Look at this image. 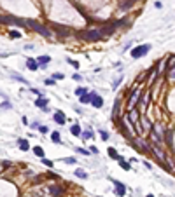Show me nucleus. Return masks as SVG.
<instances>
[{"instance_id":"8","label":"nucleus","mask_w":175,"mask_h":197,"mask_svg":"<svg viewBox=\"0 0 175 197\" xmlns=\"http://www.w3.org/2000/svg\"><path fill=\"white\" fill-rule=\"evenodd\" d=\"M49 192H51V196L60 197L61 194H63V189H60V187H54V185H51V187H49Z\"/></svg>"},{"instance_id":"32","label":"nucleus","mask_w":175,"mask_h":197,"mask_svg":"<svg viewBox=\"0 0 175 197\" xmlns=\"http://www.w3.org/2000/svg\"><path fill=\"white\" fill-rule=\"evenodd\" d=\"M170 79H175V66L170 68Z\"/></svg>"},{"instance_id":"1","label":"nucleus","mask_w":175,"mask_h":197,"mask_svg":"<svg viewBox=\"0 0 175 197\" xmlns=\"http://www.w3.org/2000/svg\"><path fill=\"white\" fill-rule=\"evenodd\" d=\"M82 37H84L86 40L96 42V40H100V38L103 37V31H102V28H91V30H86V31L82 33Z\"/></svg>"},{"instance_id":"23","label":"nucleus","mask_w":175,"mask_h":197,"mask_svg":"<svg viewBox=\"0 0 175 197\" xmlns=\"http://www.w3.org/2000/svg\"><path fill=\"white\" fill-rule=\"evenodd\" d=\"M119 164H121V166H123V169H126V171H128V169H130V164H128V162H124V161H123V159H119Z\"/></svg>"},{"instance_id":"28","label":"nucleus","mask_w":175,"mask_h":197,"mask_svg":"<svg viewBox=\"0 0 175 197\" xmlns=\"http://www.w3.org/2000/svg\"><path fill=\"white\" fill-rule=\"evenodd\" d=\"M167 141H168V145H172V133L170 131L167 133Z\"/></svg>"},{"instance_id":"6","label":"nucleus","mask_w":175,"mask_h":197,"mask_svg":"<svg viewBox=\"0 0 175 197\" xmlns=\"http://www.w3.org/2000/svg\"><path fill=\"white\" fill-rule=\"evenodd\" d=\"M153 131H154V133L158 134V138H160L161 141L165 140V129H163V126H161V124H156V126L153 127Z\"/></svg>"},{"instance_id":"7","label":"nucleus","mask_w":175,"mask_h":197,"mask_svg":"<svg viewBox=\"0 0 175 197\" xmlns=\"http://www.w3.org/2000/svg\"><path fill=\"white\" fill-rule=\"evenodd\" d=\"M137 101H138V91H135L131 96H130V103H128V107H130V110L137 105Z\"/></svg>"},{"instance_id":"16","label":"nucleus","mask_w":175,"mask_h":197,"mask_svg":"<svg viewBox=\"0 0 175 197\" xmlns=\"http://www.w3.org/2000/svg\"><path fill=\"white\" fill-rule=\"evenodd\" d=\"M79 101H81V103H89V101H91V94H82Z\"/></svg>"},{"instance_id":"22","label":"nucleus","mask_w":175,"mask_h":197,"mask_svg":"<svg viewBox=\"0 0 175 197\" xmlns=\"http://www.w3.org/2000/svg\"><path fill=\"white\" fill-rule=\"evenodd\" d=\"M75 176H79V178H86L88 175H86L84 171H81V169H75Z\"/></svg>"},{"instance_id":"19","label":"nucleus","mask_w":175,"mask_h":197,"mask_svg":"<svg viewBox=\"0 0 175 197\" xmlns=\"http://www.w3.org/2000/svg\"><path fill=\"white\" fill-rule=\"evenodd\" d=\"M51 140H53L54 143H61V141H60V133H53V134H51Z\"/></svg>"},{"instance_id":"36","label":"nucleus","mask_w":175,"mask_h":197,"mask_svg":"<svg viewBox=\"0 0 175 197\" xmlns=\"http://www.w3.org/2000/svg\"><path fill=\"white\" fill-rule=\"evenodd\" d=\"M147 197H154V196H147Z\"/></svg>"},{"instance_id":"21","label":"nucleus","mask_w":175,"mask_h":197,"mask_svg":"<svg viewBox=\"0 0 175 197\" xmlns=\"http://www.w3.org/2000/svg\"><path fill=\"white\" fill-rule=\"evenodd\" d=\"M142 122H144V126H145V129H147V131H153V127H151L149 120H145V117H144V115H142Z\"/></svg>"},{"instance_id":"14","label":"nucleus","mask_w":175,"mask_h":197,"mask_svg":"<svg viewBox=\"0 0 175 197\" xmlns=\"http://www.w3.org/2000/svg\"><path fill=\"white\" fill-rule=\"evenodd\" d=\"M70 133H72L74 136H79V134H81V127H79L77 124H74V126L70 127Z\"/></svg>"},{"instance_id":"31","label":"nucleus","mask_w":175,"mask_h":197,"mask_svg":"<svg viewBox=\"0 0 175 197\" xmlns=\"http://www.w3.org/2000/svg\"><path fill=\"white\" fill-rule=\"evenodd\" d=\"M42 162H44L46 166H49V168H53V162H51V161H47V159H42Z\"/></svg>"},{"instance_id":"11","label":"nucleus","mask_w":175,"mask_h":197,"mask_svg":"<svg viewBox=\"0 0 175 197\" xmlns=\"http://www.w3.org/2000/svg\"><path fill=\"white\" fill-rule=\"evenodd\" d=\"M47 103H49V100H46V98H39V100H35V107H40V108H46Z\"/></svg>"},{"instance_id":"26","label":"nucleus","mask_w":175,"mask_h":197,"mask_svg":"<svg viewBox=\"0 0 175 197\" xmlns=\"http://www.w3.org/2000/svg\"><path fill=\"white\" fill-rule=\"evenodd\" d=\"M2 100H4L2 107H4V108H11V103H9V101H5V96H2Z\"/></svg>"},{"instance_id":"25","label":"nucleus","mask_w":175,"mask_h":197,"mask_svg":"<svg viewBox=\"0 0 175 197\" xmlns=\"http://www.w3.org/2000/svg\"><path fill=\"white\" fill-rule=\"evenodd\" d=\"M75 94H77V96H82V94H86V91H84L82 87H79V89H75Z\"/></svg>"},{"instance_id":"20","label":"nucleus","mask_w":175,"mask_h":197,"mask_svg":"<svg viewBox=\"0 0 175 197\" xmlns=\"http://www.w3.org/2000/svg\"><path fill=\"white\" fill-rule=\"evenodd\" d=\"M33 152H35V155H39V157H44V150H42L40 147H35V148H33Z\"/></svg>"},{"instance_id":"17","label":"nucleus","mask_w":175,"mask_h":197,"mask_svg":"<svg viewBox=\"0 0 175 197\" xmlns=\"http://www.w3.org/2000/svg\"><path fill=\"white\" fill-rule=\"evenodd\" d=\"M109 155H110V157H112V159H116V161H119V159H121V157H119V155H117V152H116V150H114V148H109Z\"/></svg>"},{"instance_id":"35","label":"nucleus","mask_w":175,"mask_h":197,"mask_svg":"<svg viewBox=\"0 0 175 197\" xmlns=\"http://www.w3.org/2000/svg\"><path fill=\"white\" fill-rule=\"evenodd\" d=\"M9 166H11V162H5V161L2 162V168H9Z\"/></svg>"},{"instance_id":"10","label":"nucleus","mask_w":175,"mask_h":197,"mask_svg":"<svg viewBox=\"0 0 175 197\" xmlns=\"http://www.w3.org/2000/svg\"><path fill=\"white\" fill-rule=\"evenodd\" d=\"M114 183H116V192L123 197L124 194H126V189H124V185H123L121 182H114Z\"/></svg>"},{"instance_id":"12","label":"nucleus","mask_w":175,"mask_h":197,"mask_svg":"<svg viewBox=\"0 0 175 197\" xmlns=\"http://www.w3.org/2000/svg\"><path fill=\"white\" fill-rule=\"evenodd\" d=\"M54 120H56L58 124H65L67 119H65V115H63L61 112H56V113H54Z\"/></svg>"},{"instance_id":"4","label":"nucleus","mask_w":175,"mask_h":197,"mask_svg":"<svg viewBox=\"0 0 175 197\" xmlns=\"http://www.w3.org/2000/svg\"><path fill=\"white\" fill-rule=\"evenodd\" d=\"M91 103H93V107H96V108H102V105H103V100L96 94V93H91Z\"/></svg>"},{"instance_id":"30","label":"nucleus","mask_w":175,"mask_h":197,"mask_svg":"<svg viewBox=\"0 0 175 197\" xmlns=\"http://www.w3.org/2000/svg\"><path fill=\"white\" fill-rule=\"evenodd\" d=\"M77 152H79V154H82V155H88V154H89V152H88V150H84V148H77Z\"/></svg>"},{"instance_id":"13","label":"nucleus","mask_w":175,"mask_h":197,"mask_svg":"<svg viewBox=\"0 0 175 197\" xmlns=\"http://www.w3.org/2000/svg\"><path fill=\"white\" fill-rule=\"evenodd\" d=\"M133 3H135V0H124V2L121 3V10H126V9H130Z\"/></svg>"},{"instance_id":"24","label":"nucleus","mask_w":175,"mask_h":197,"mask_svg":"<svg viewBox=\"0 0 175 197\" xmlns=\"http://www.w3.org/2000/svg\"><path fill=\"white\" fill-rule=\"evenodd\" d=\"M82 138H84V140H89V138H93V133H91V131H86V133L82 134Z\"/></svg>"},{"instance_id":"5","label":"nucleus","mask_w":175,"mask_h":197,"mask_svg":"<svg viewBox=\"0 0 175 197\" xmlns=\"http://www.w3.org/2000/svg\"><path fill=\"white\" fill-rule=\"evenodd\" d=\"M2 21H4V23H11V24H26V21L14 19V17H11V16H2Z\"/></svg>"},{"instance_id":"33","label":"nucleus","mask_w":175,"mask_h":197,"mask_svg":"<svg viewBox=\"0 0 175 197\" xmlns=\"http://www.w3.org/2000/svg\"><path fill=\"white\" fill-rule=\"evenodd\" d=\"M46 86H54V80H53V79H47V80H46Z\"/></svg>"},{"instance_id":"27","label":"nucleus","mask_w":175,"mask_h":197,"mask_svg":"<svg viewBox=\"0 0 175 197\" xmlns=\"http://www.w3.org/2000/svg\"><path fill=\"white\" fill-rule=\"evenodd\" d=\"M100 136H102V140H109V133L107 131H100Z\"/></svg>"},{"instance_id":"2","label":"nucleus","mask_w":175,"mask_h":197,"mask_svg":"<svg viewBox=\"0 0 175 197\" xmlns=\"http://www.w3.org/2000/svg\"><path fill=\"white\" fill-rule=\"evenodd\" d=\"M26 24H28L30 28H33L37 33H40L42 37H51V31H49L46 26H42L40 23H37V21H33V19H28V21H26Z\"/></svg>"},{"instance_id":"3","label":"nucleus","mask_w":175,"mask_h":197,"mask_svg":"<svg viewBox=\"0 0 175 197\" xmlns=\"http://www.w3.org/2000/svg\"><path fill=\"white\" fill-rule=\"evenodd\" d=\"M151 51V44H144V45H138V47H135L133 51H131V58H142L144 54H147Z\"/></svg>"},{"instance_id":"9","label":"nucleus","mask_w":175,"mask_h":197,"mask_svg":"<svg viewBox=\"0 0 175 197\" xmlns=\"http://www.w3.org/2000/svg\"><path fill=\"white\" fill-rule=\"evenodd\" d=\"M26 66H28L30 70H33V72H35V70L39 68V61H35V59L28 58V59H26Z\"/></svg>"},{"instance_id":"29","label":"nucleus","mask_w":175,"mask_h":197,"mask_svg":"<svg viewBox=\"0 0 175 197\" xmlns=\"http://www.w3.org/2000/svg\"><path fill=\"white\" fill-rule=\"evenodd\" d=\"M19 35H21V33H19V31H11V37H12V38H18V37H19Z\"/></svg>"},{"instance_id":"34","label":"nucleus","mask_w":175,"mask_h":197,"mask_svg":"<svg viewBox=\"0 0 175 197\" xmlns=\"http://www.w3.org/2000/svg\"><path fill=\"white\" fill-rule=\"evenodd\" d=\"M39 129H40V133H47V127L46 126H39Z\"/></svg>"},{"instance_id":"18","label":"nucleus","mask_w":175,"mask_h":197,"mask_svg":"<svg viewBox=\"0 0 175 197\" xmlns=\"http://www.w3.org/2000/svg\"><path fill=\"white\" fill-rule=\"evenodd\" d=\"M49 61H51L49 56H40V58H39V63H40V65H46V63H49Z\"/></svg>"},{"instance_id":"15","label":"nucleus","mask_w":175,"mask_h":197,"mask_svg":"<svg viewBox=\"0 0 175 197\" xmlns=\"http://www.w3.org/2000/svg\"><path fill=\"white\" fill-rule=\"evenodd\" d=\"M19 148L26 152V150L30 148V145H28V141H26V140H19Z\"/></svg>"}]
</instances>
